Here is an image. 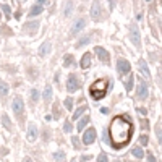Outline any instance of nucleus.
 I'll return each instance as SVG.
<instances>
[{"label": "nucleus", "instance_id": "f257e3e1", "mask_svg": "<svg viewBox=\"0 0 162 162\" xmlns=\"http://www.w3.org/2000/svg\"><path fill=\"white\" fill-rule=\"evenodd\" d=\"M109 131H110L112 146L115 149H122L123 146H126L130 143V140H131V135H133L131 122L123 115H118L112 120Z\"/></svg>", "mask_w": 162, "mask_h": 162}, {"label": "nucleus", "instance_id": "f03ea898", "mask_svg": "<svg viewBox=\"0 0 162 162\" xmlns=\"http://www.w3.org/2000/svg\"><path fill=\"white\" fill-rule=\"evenodd\" d=\"M107 88H109V80H105V78L94 81L93 84H91V88H89L91 97H93L94 101L102 99V97L105 96V93H107Z\"/></svg>", "mask_w": 162, "mask_h": 162}, {"label": "nucleus", "instance_id": "7ed1b4c3", "mask_svg": "<svg viewBox=\"0 0 162 162\" xmlns=\"http://www.w3.org/2000/svg\"><path fill=\"white\" fill-rule=\"evenodd\" d=\"M130 39H131V42L140 49L141 47V39H140V29H138L136 25H130Z\"/></svg>", "mask_w": 162, "mask_h": 162}, {"label": "nucleus", "instance_id": "20e7f679", "mask_svg": "<svg viewBox=\"0 0 162 162\" xmlns=\"http://www.w3.org/2000/svg\"><path fill=\"white\" fill-rule=\"evenodd\" d=\"M66 89H68V93H75L76 89H80V80L76 78V75H70V76H68Z\"/></svg>", "mask_w": 162, "mask_h": 162}, {"label": "nucleus", "instance_id": "39448f33", "mask_svg": "<svg viewBox=\"0 0 162 162\" xmlns=\"http://www.w3.org/2000/svg\"><path fill=\"white\" fill-rule=\"evenodd\" d=\"M11 109H13V112L16 113V115L19 117L23 112H25V104H23V99L21 97H15L13 104H11Z\"/></svg>", "mask_w": 162, "mask_h": 162}, {"label": "nucleus", "instance_id": "423d86ee", "mask_svg": "<svg viewBox=\"0 0 162 162\" xmlns=\"http://www.w3.org/2000/svg\"><path fill=\"white\" fill-rule=\"evenodd\" d=\"M91 18H93L94 21H97V19L101 18V3H99V0H94L93 2V7H91Z\"/></svg>", "mask_w": 162, "mask_h": 162}, {"label": "nucleus", "instance_id": "0eeeda50", "mask_svg": "<svg viewBox=\"0 0 162 162\" xmlns=\"http://www.w3.org/2000/svg\"><path fill=\"white\" fill-rule=\"evenodd\" d=\"M130 63L125 60V58H120V60L117 62V70H118V73H122V75H126V73H130Z\"/></svg>", "mask_w": 162, "mask_h": 162}, {"label": "nucleus", "instance_id": "6e6552de", "mask_svg": "<svg viewBox=\"0 0 162 162\" xmlns=\"http://www.w3.org/2000/svg\"><path fill=\"white\" fill-rule=\"evenodd\" d=\"M94 140H96V130H94V128H89L88 131H84L83 143H84V144H93Z\"/></svg>", "mask_w": 162, "mask_h": 162}, {"label": "nucleus", "instance_id": "1a4fd4ad", "mask_svg": "<svg viewBox=\"0 0 162 162\" xmlns=\"http://www.w3.org/2000/svg\"><path fill=\"white\" fill-rule=\"evenodd\" d=\"M96 54H97V57L101 58V62L109 63V60H110V55H109V52L104 49V47H96Z\"/></svg>", "mask_w": 162, "mask_h": 162}, {"label": "nucleus", "instance_id": "9d476101", "mask_svg": "<svg viewBox=\"0 0 162 162\" xmlns=\"http://www.w3.org/2000/svg\"><path fill=\"white\" fill-rule=\"evenodd\" d=\"M36 138H37V128H36L34 123H31L29 128H28V141H29V143H34Z\"/></svg>", "mask_w": 162, "mask_h": 162}, {"label": "nucleus", "instance_id": "9b49d317", "mask_svg": "<svg viewBox=\"0 0 162 162\" xmlns=\"http://www.w3.org/2000/svg\"><path fill=\"white\" fill-rule=\"evenodd\" d=\"M148 97V88H146V84L143 81H140V84H138V99H146Z\"/></svg>", "mask_w": 162, "mask_h": 162}, {"label": "nucleus", "instance_id": "f8f14e48", "mask_svg": "<svg viewBox=\"0 0 162 162\" xmlns=\"http://www.w3.org/2000/svg\"><path fill=\"white\" fill-rule=\"evenodd\" d=\"M84 26H86V19H84V18H80L76 23H75V26L72 28V34H78Z\"/></svg>", "mask_w": 162, "mask_h": 162}, {"label": "nucleus", "instance_id": "ddd939ff", "mask_svg": "<svg viewBox=\"0 0 162 162\" xmlns=\"http://www.w3.org/2000/svg\"><path fill=\"white\" fill-rule=\"evenodd\" d=\"M37 28H39V23H28V25L23 26V31H26V33H29V34H33V33H36L37 31Z\"/></svg>", "mask_w": 162, "mask_h": 162}, {"label": "nucleus", "instance_id": "4468645a", "mask_svg": "<svg viewBox=\"0 0 162 162\" xmlns=\"http://www.w3.org/2000/svg\"><path fill=\"white\" fill-rule=\"evenodd\" d=\"M50 47H52V46H50V42H44V44L39 47V55H41V57L47 55V52L50 50Z\"/></svg>", "mask_w": 162, "mask_h": 162}, {"label": "nucleus", "instance_id": "2eb2a0df", "mask_svg": "<svg viewBox=\"0 0 162 162\" xmlns=\"http://www.w3.org/2000/svg\"><path fill=\"white\" fill-rule=\"evenodd\" d=\"M138 66H140V70H141V73L144 75V76H149V68H148V65H146V62L141 58L140 62H138Z\"/></svg>", "mask_w": 162, "mask_h": 162}, {"label": "nucleus", "instance_id": "dca6fc26", "mask_svg": "<svg viewBox=\"0 0 162 162\" xmlns=\"http://www.w3.org/2000/svg\"><path fill=\"white\" fill-rule=\"evenodd\" d=\"M91 65V55L89 54H84L83 55V58H81V68H88V66Z\"/></svg>", "mask_w": 162, "mask_h": 162}, {"label": "nucleus", "instance_id": "f3484780", "mask_svg": "<svg viewBox=\"0 0 162 162\" xmlns=\"http://www.w3.org/2000/svg\"><path fill=\"white\" fill-rule=\"evenodd\" d=\"M131 152H133V156H135V157H140V159H143V157H144V152H143V149H141L140 146H135V148L131 149Z\"/></svg>", "mask_w": 162, "mask_h": 162}, {"label": "nucleus", "instance_id": "a211bd4d", "mask_svg": "<svg viewBox=\"0 0 162 162\" xmlns=\"http://www.w3.org/2000/svg\"><path fill=\"white\" fill-rule=\"evenodd\" d=\"M72 10H73V2L68 0V2L65 3V11H63V15H65V16H70V15H72Z\"/></svg>", "mask_w": 162, "mask_h": 162}, {"label": "nucleus", "instance_id": "6ab92c4d", "mask_svg": "<svg viewBox=\"0 0 162 162\" xmlns=\"http://www.w3.org/2000/svg\"><path fill=\"white\" fill-rule=\"evenodd\" d=\"M86 110H88V107H86V105H81V107L78 109V110H75V113H73V120L80 118V117L83 115V112H86Z\"/></svg>", "mask_w": 162, "mask_h": 162}, {"label": "nucleus", "instance_id": "aec40b11", "mask_svg": "<svg viewBox=\"0 0 162 162\" xmlns=\"http://www.w3.org/2000/svg\"><path fill=\"white\" fill-rule=\"evenodd\" d=\"M41 11H42V5H39V3H37V5H34L33 10L29 11V16H36V15H39Z\"/></svg>", "mask_w": 162, "mask_h": 162}, {"label": "nucleus", "instance_id": "412c9836", "mask_svg": "<svg viewBox=\"0 0 162 162\" xmlns=\"http://www.w3.org/2000/svg\"><path fill=\"white\" fill-rule=\"evenodd\" d=\"M89 41H91V37H89V36H84V37H81L80 41L76 42V46H75V47H76V49H80V47H83L84 44H88Z\"/></svg>", "mask_w": 162, "mask_h": 162}, {"label": "nucleus", "instance_id": "4be33fe9", "mask_svg": "<svg viewBox=\"0 0 162 162\" xmlns=\"http://www.w3.org/2000/svg\"><path fill=\"white\" fill-rule=\"evenodd\" d=\"M88 122H89V117H84V118H81V120H80V123H78V126H76V128L80 130V131H83V130H84V126L88 125Z\"/></svg>", "mask_w": 162, "mask_h": 162}, {"label": "nucleus", "instance_id": "5701e85b", "mask_svg": "<svg viewBox=\"0 0 162 162\" xmlns=\"http://www.w3.org/2000/svg\"><path fill=\"white\" fill-rule=\"evenodd\" d=\"M7 93H8V86L3 81H0V96H7Z\"/></svg>", "mask_w": 162, "mask_h": 162}, {"label": "nucleus", "instance_id": "b1692460", "mask_svg": "<svg viewBox=\"0 0 162 162\" xmlns=\"http://www.w3.org/2000/svg\"><path fill=\"white\" fill-rule=\"evenodd\" d=\"M50 97H52V88H50V86H47L46 91H44V99L46 101H50Z\"/></svg>", "mask_w": 162, "mask_h": 162}, {"label": "nucleus", "instance_id": "393cba45", "mask_svg": "<svg viewBox=\"0 0 162 162\" xmlns=\"http://www.w3.org/2000/svg\"><path fill=\"white\" fill-rule=\"evenodd\" d=\"M72 63H73V55H65V62H63V65H65V66H70V65H72Z\"/></svg>", "mask_w": 162, "mask_h": 162}, {"label": "nucleus", "instance_id": "a878e982", "mask_svg": "<svg viewBox=\"0 0 162 162\" xmlns=\"http://www.w3.org/2000/svg\"><path fill=\"white\" fill-rule=\"evenodd\" d=\"M126 91H131L133 89V75H130L128 76V81H126Z\"/></svg>", "mask_w": 162, "mask_h": 162}, {"label": "nucleus", "instance_id": "bb28decb", "mask_svg": "<svg viewBox=\"0 0 162 162\" xmlns=\"http://www.w3.org/2000/svg\"><path fill=\"white\" fill-rule=\"evenodd\" d=\"M31 99H33V102H36L39 99V91L37 89H33L31 91Z\"/></svg>", "mask_w": 162, "mask_h": 162}, {"label": "nucleus", "instance_id": "cd10ccee", "mask_svg": "<svg viewBox=\"0 0 162 162\" xmlns=\"http://www.w3.org/2000/svg\"><path fill=\"white\" fill-rule=\"evenodd\" d=\"M2 122H3V126H5V128H8V130H10V126H11V123H10L8 117H7V115H3V117H2Z\"/></svg>", "mask_w": 162, "mask_h": 162}, {"label": "nucleus", "instance_id": "c85d7f7f", "mask_svg": "<svg viewBox=\"0 0 162 162\" xmlns=\"http://www.w3.org/2000/svg\"><path fill=\"white\" fill-rule=\"evenodd\" d=\"M65 107L66 109H72L73 107V99H72V97H66V99H65Z\"/></svg>", "mask_w": 162, "mask_h": 162}, {"label": "nucleus", "instance_id": "c756f323", "mask_svg": "<svg viewBox=\"0 0 162 162\" xmlns=\"http://www.w3.org/2000/svg\"><path fill=\"white\" fill-rule=\"evenodd\" d=\"M54 157H55L57 161H63V159H65V154H63V152H55Z\"/></svg>", "mask_w": 162, "mask_h": 162}, {"label": "nucleus", "instance_id": "7c9ffc66", "mask_svg": "<svg viewBox=\"0 0 162 162\" xmlns=\"http://www.w3.org/2000/svg\"><path fill=\"white\" fill-rule=\"evenodd\" d=\"M97 162H107V156H105L104 152H101L99 157H97Z\"/></svg>", "mask_w": 162, "mask_h": 162}, {"label": "nucleus", "instance_id": "2f4dec72", "mask_svg": "<svg viewBox=\"0 0 162 162\" xmlns=\"http://www.w3.org/2000/svg\"><path fill=\"white\" fill-rule=\"evenodd\" d=\"M2 10H3V13H5L7 16H10V7H8V5H5V3H3V5H2Z\"/></svg>", "mask_w": 162, "mask_h": 162}, {"label": "nucleus", "instance_id": "473e14b6", "mask_svg": "<svg viewBox=\"0 0 162 162\" xmlns=\"http://www.w3.org/2000/svg\"><path fill=\"white\" fill-rule=\"evenodd\" d=\"M156 135H157V138H159V143L162 144V130L159 128V126L156 128Z\"/></svg>", "mask_w": 162, "mask_h": 162}, {"label": "nucleus", "instance_id": "72a5a7b5", "mask_svg": "<svg viewBox=\"0 0 162 162\" xmlns=\"http://www.w3.org/2000/svg\"><path fill=\"white\" fill-rule=\"evenodd\" d=\"M63 128H65L66 133H70L72 131V123H70V122H65V126H63Z\"/></svg>", "mask_w": 162, "mask_h": 162}, {"label": "nucleus", "instance_id": "f704fd0d", "mask_svg": "<svg viewBox=\"0 0 162 162\" xmlns=\"http://www.w3.org/2000/svg\"><path fill=\"white\" fill-rule=\"evenodd\" d=\"M140 140H141V144H143V146L148 144V136H146V135H144V136H141Z\"/></svg>", "mask_w": 162, "mask_h": 162}, {"label": "nucleus", "instance_id": "c9c22d12", "mask_svg": "<svg viewBox=\"0 0 162 162\" xmlns=\"http://www.w3.org/2000/svg\"><path fill=\"white\" fill-rule=\"evenodd\" d=\"M148 161H149V162H156V157H154L152 154H149V156H148Z\"/></svg>", "mask_w": 162, "mask_h": 162}, {"label": "nucleus", "instance_id": "e433bc0d", "mask_svg": "<svg viewBox=\"0 0 162 162\" xmlns=\"http://www.w3.org/2000/svg\"><path fill=\"white\" fill-rule=\"evenodd\" d=\"M138 112H140L141 115H146V109H138Z\"/></svg>", "mask_w": 162, "mask_h": 162}, {"label": "nucleus", "instance_id": "4c0bfd02", "mask_svg": "<svg viewBox=\"0 0 162 162\" xmlns=\"http://www.w3.org/2000/svg\"><path fill=\"white\" fill-rule=\"evenodd\" d=\"M44 3H47V0H39V5H44Z\"/></svg>", "mask_w": 162, "mask_h": 162}, {"label": "nucleus", "instance_id": "58836bf2", "mask_svg": "<svg viewBox=\"0 0 162 162\" xmlns=\"http://www.w3.org/2000/svg\"><path fill=\"white\" fill-rule=\"evenodd\" d=\"M23 162H31V159H29V157H25V159H23Z\"/></svg>", "mask_w": 162, "mask_h": 162}, {"label": "nucleus", "instance_id": "ea45409f", "mask_svg": "<svg viewBox=\"0 0 162 162\" xmlns=\"http://www.w3.org/2000/svg\"><path fill=\"white\" fill-rule=\"evenodd\" d=\"M113 162H120V161H113Z\"/></svg>", "mask_w": 162, "mask_h": 162}, {"label": "nucleus", "instance_id": "a19ab883", "mask_svg": "<svg viewBox=\"0 0 162 162\" xmlns=\"http://www.w3.org/2000/svg\"><path fill=\"white\" fill-rule=\"evenodd\" d=\"M146 2H151V0H146Z\"/></svg>", "mask_w": 162, "mask_h": 162}, {"label": "nucleus", "instance_id": "79ce46f5", "mask_svg": "<svg viewBox=\"0 0 162 162\" xmlns=\"http://www.w3.org/2000/svg\"><path fill=\"white\" fill-rule=\"evenodd\" d=\"M73 162H75V161H73Z\"/></svg>", "mask_w": 162, "mask_h": 162}]
</instances>
